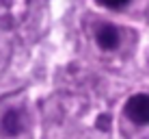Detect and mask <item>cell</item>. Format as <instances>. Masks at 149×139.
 I'll use <instances>...</instances> for the list:
<instances>
[{
	"label": "cell",
	"instance_id": "obj_3",
	"mask_svg": "<svg viewBox=\"0 0 149 139\" xmlns=\"http://www.w3.org/2000/svg\"><path fill=\"white\" fill-rule=\"evenodd\" d=\"M0 126H2V131L7 133L9 137H15V135H19L22 133V113L19 111H15V109H9L7 113L2 115V120H0Z\"/></svg>",
	"mask_w": 149,
	"mask_h": 139
},
{
	"label": "cell",
	"instance_id": "obj_4",
	"mask_svg": "<svg viewBox=\"0 0 149 139\" xmlns=\"http://www.w3.org/2000/svg\"><path fill=\"white\" fill-rule=\"evenodd\" d=\"M97 4H102L106 9H112V11H119V9L130 4V0H97Z\"/></svg>",
	"mask_w": 149,
	"mask_h": 139
},
{
	"label": "cell",
	"instance_id": "obj_1",
	"mask_svg": "<svg viewBox=\"0 0 149 139\" xmlns=\"http://www.w3.org/2000/svg\"><path fill=\"white\" fill-rule=\"evenodd\" d=\"M125 117L136 126L149 124V96L147 94H134L127 98L125 107H123Z\"/></svg>",
	"mask_w": 149,
	"mask_h": 139
},
{
	"label": "cell",
	"instance_id": "obj_2",
	"mask_svg": "<svg viewBox=\"0 0 149 139\" xmlns=\"http://www.w3.org/2000/svg\"><path fill=\"white\" fill-rule=\"evenodd\" d=\"M95 44L100 46L102 50H115L117 46L121 44V35L119 28L115 24H100L95 28Z\"/></svg>",
	"mask_w": 149,
	"mask_h": 139
},
{
	"label": "cell",
	"instance_id": "obj_5",
	"mask_svg": "<svg viewBox=\"0 0 149 139\" xmlns=\"http://www.w3.org/2000/svg\"><path fill=\"white\" fill-rule=\"evenodd\" d=\"M100 131H110V115L108 113H104V115L97 117V124H95Z\"/></svg>",
	"mask_w": 149,
	"mask_h": 139
}]
</instances>
